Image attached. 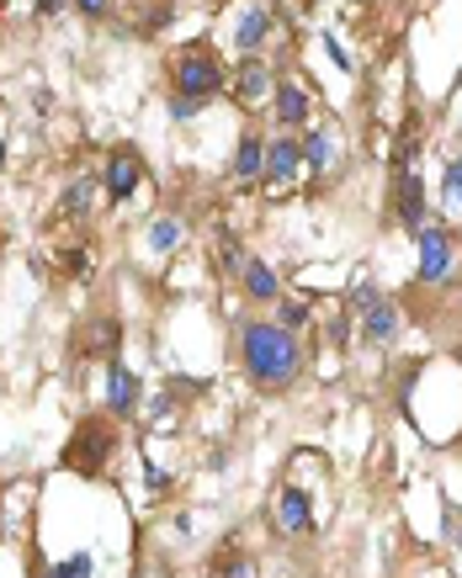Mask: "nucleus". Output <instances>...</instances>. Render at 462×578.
<instances>
[{
  "label": "nucleus",
  "mask_w": 462,
  "mask_h": 578,
  "mask_svg": "<svg viewBox=\"0 0 462 578\" xmlns=\"http://www.w3.org/2000/svg\"><path fill=\"white\" fill-rule=\"evenodd\" d=\"M240 362H245L250 382L277 393V388H293L298 371H304V345L293 330H282L277 319H250L240 330Z\"/></svg>",
  "instance_id": "nucleus-1"
},
{
  "label": "nucleus",
  "mask_w": 462,
  "mask_h": 578,
  "mask_svg": "<svg viewBox=\"0 0 462 578\" xmlns=\"http://www.w3.org/2000/svg\"><path fill=\"white\" fill-rule=\"evenodd\" d=\"M170 91L208 107L213 96L229 91V75H223V64H218L208 48H182L176 64H170Z\"/></svg>",
  "instance_id": "nucleus-2"
},
{
  "label": "nucleus",
  "mask_w": 462,
  "mask_h": 578,
  "mask_svg": "<svg viewBox=\"0 0 462 578\" xmlns=\"http://www.w3.org/2000/svg\"><path fill=\"white\" fill-rule=\"evenodd\" d=\"M107 457H112V425H107V420H80L75 441L64 446V467H69V473H86V478H96Z\"/></svg>",
  "instance_id": "nucleus-3"
},
{
  "label": "nucleus",
  "mask_w": 462,
  "mask_h": 578,
  "mask_svg": "<svg viewBox=\"0 0 462 578\" xmlns=\"http://www.w3.org/2000/svg\"><path fill=\"white\" fill-rule=\"evenodd\" d=\"M415 249H420V281H447L452 249H458L452 229H447V223H426V229L415 234Z\"/></svg>",
  "instance_id": "nucleus-4"
},
{
  "label": "nucleus",
  "mask_w": 462,
  "mask_h": 578,
  "mask_svg": "<svg viewBox=\"0 0 462 578\" xmlns=\"http://www.w3.org/2000/svg\"><path fill=\"white\" fill-rule=\"evenodd\" d=\"M298 170H304V144H298L293 133L266 138V170H261L266 191H287V186L298 181Z\"/></svg>",
  "instance_id": "nucleus-5"
},
{
  "label": "nucleus",
  "mask_w": 462,
  "mask_h": 578,
  "mask_svg": "<svg viewBox=\"0 0 462 578\" xmlns=\"http://www.w3.org/2000/svg\"><path fill=\"white\" fill-rule=\"evenodd\" d=\"M394 218L404 223V234H409V240H415V234L431 223V208H426V186H420V176H415V170L394 176Z\"/></svg>",
  "instance_id": "nucleus-6"
},
{
  "label": "nucleus",
  "mask_w": 462,
  "mask_h": 578,
  "mask_svg": "<svg viewBox=\"0 0 462 578\" xmlns=\"http://www.w3.org/2000/svg\"><path fill=\"white\" fill-rule=\"evenodd\" d=\"M139 181H144V159H139V149H112L107 154V165H101V186H107L112 202H128V197L139 191Z\"/></svg>",
  "instance_id": "nucleus-7"
},
{
  "label": "nucleus",
  "mask_w": 462,
  "mask_h": 578,
  "mask_svg": "<svg viewBox=\"0 0 462 578\" xmlns=\"http://www.w3.org/2000/svg\"><path fill=\"white\" fill-rule=\"evenodd\" d=\"M139 393H144L139 371L123 362H107V414H112V420H128V414L139 409Z\"/></svg>",
  "instance_id": "nucleus-8"
},
{
  "label": "nucleus",
  "mask_w": 462,
  "mask_h": 578,
  "mask_svg": "<svg viewBox=\"0 0 462 578\" xmlns=\"http://www.w3.org/2000/svg\"><path fill=\"white\" fill-rule=\"evenodd\" d=\"M229 91L240 96L245 107H261L266 96L277 91V80H272V69H266V64H261L255 54H250V59H240V69L229 75Z\"/></svg>",
  "instance_id": "nucleus-9"
},
{
  "label": "nucleus",
  "mask_w": 462,
  "mask_h": 578,
  "mask_svg": "<svg viewBox=\"0 0 462 578\" xmlns=\"http://www.w3.org/2000/svg\"><path fill=\"white\" fill-rule=\"evenodd\" d=\"M272 520H277L282 536H308V531H314V510H308L304 488H282L277 504H272Z\"/></svg>",
  "instance_id": "nucleus-10"
},
{
  "label": "nucleus",
  "mask_w": 462,
  "mask_h": 578,
  "mask_svg": "<svg viewBox=\"0 0 462 578\" xmlns=\"http://www.w3.org/2000/svg\"><path fill=\"white\" fill-rule=\"evenodd\" d=\"M272 112H277V127H287V133H304V127H308V112H314V101H308L304 86H293V80H277V91H272Z\"/></svg>",
  "instance_id": "nucleus-11"
},
{
  "label": "nucleus",
  "mask_w": 462,
  "mask_h": 578,
  "mask_svg": "<svg viewBox=\"0 0 462 578\" xmlns=\"http://www.w3.org/2000/svg\"><path fill=\"white\" fill-rule=\"evenodd\" d=\"M362 335H367L372 345H388V340L399 335V303L377 292V298L362 308Z\"/></svg>",
  "instance_id": "nucleus-12"
},
{
  "label": "nucleus",
  "mask_w": 462,
  "mask_h": 578,
  "mask_svg": "<svg viewBox=\"0 0 462 578\" xmlns=\"http://www.w3.org/2000/svg\"><path fill=\"white\" fill-rule=\"evenodd\" d=\"M272 37V11L266 5H250V11H240V22H234V48L240 54H261V43Z\"/></svg>",
  "instance_id": "nucleus-13"
},
{
  "label": "nucleus",
  "mask_w": 462,
  "mask_h": 578,
  "mask_svg": "<svg viewBox=\"0 0 462 578\" xmlns=\"http://www.w3.org/2000/svg\"><path fill=\"white\" fill-rule=\"evenodd\" d=\"M261 170H266V138H261V133H245V138H240V149H234L229 176H234L240 186H250V181H261Z\"/></svg>",
  "instance_id": "nucleus-14"
},
{
  "label": "nucleus",
  "mask_w": 462,
  "mask_h": 578,
  "mask_svg": "<svg viewBox=\"0 0 462 578\" xmlns=\"http://www.w3.org/2000/svg\"><path fill=\"white\" fill-rule=\"evenodd\" d=\"M304 165L314 176H324V170H336V138H330V127H319V122H308L304 127Z\"/></svg>",
  "instance_id": "nucleus-15"
},
{
  "label": "nucleus",
  "mask_w": 462,
  "mask_h": 578,
  "mask_svg": "<svg viewBox=\"0 0 462 578\" xmlns=\"http://www.w3.org/2000/svg\"><path fill=\"white\" fill-rule=\"evenodd\" d=\"M240 287L250 292V303H277V298H282L277 271H272L261 255H250V260H245V271H240Z\"/></svg>",
  "instance_id": "nucleus-16"
},
{
  "label": "nucleus",
  "mask_w": 462,
  "mask_h": 578,
  "mask_svg": "<svg viewBox=\"0 0 462 578\" xmlns=\"http://www.w3.org/2000/svg\"><path fill=\"white\" fill-rule=\"evenodd\" d=\"M118 340H123V324L107 313V319H91V324H86V345H80V351H86V356H101V362H118Z\"/></svg>",
  "instance_id": "nucleus-17"
},
{
  "label": "nucleus",
  "mask_w": 462,
  "mask_h": 578,
  "mask_svg": "<svg viewBox=\"0 0 462 578\" xmlns=\"http://www.w3.org/2000/svg\"><path fill=\"white\" fill-rule=\"evenodd\" d=\"M91 197H96V181H91V176L69 181V186H64V197H59V213H64V218H86V213H91Z\"/></svg>",
  "instance_id": "nucleus-18"
},
{
  "label": "nucleus",
  "mask_w": 462,
  "mask_h": 578,
  "mask_svg": "<svg viewBox=\"0 0 462 578\" xmlns=\"http://www.w3.org/2000/svg\"><path fill=\"white\" fill-rule=\"evenodd\" d=\"M182 218H154L150 223V249H160V255H170V249H182Z\"/></svg>",
  "instance_id": "nucleus-19"
},
{
  "label": "nucleus",
  "mask_w": 462,
  "mask_h": 578,
  "mask_svg": "<svg viewBox=\"0 0 462 578\" xmlns=\"http://www.w3.org/2000/svg\"><path fill=\"white\" fill-rule=\"evenodd\" d=\"M272 308H277V324H282V330H293V335L308 324V303H304V298H277Z\"/></svg>",
  "instance_id": "nucleus-20"
},
{
  "label": "nucleus",
  "mask_w": 462,
  "mask_h": 578,
  "mask_svg": "<svg viewBox=\"0 0 462 578\" xmlns=\"http://www.w3.org/2000/svg\"><path fill=\"white\" fill-rule=\"evenodd\" d=\"M91 552H75V557H64V563H54L48 568V578H91Z\"/></svg>",
  "instance_id": "nucleus-21"
},
{
  "label": "nucleus",
  "mask_w": 462,
  "mask_h": 578,
  "mask_svg": "<svg viewBox=\"0 0 462 578\" xmlns=\"http://www.w3.org/2000/svg\"><path fill=\"white\" fill-rule=\"evenodd\" d=\"M441 197H447V208H462V154L447 165V181H441Z\"/></svg>",
  "instance_id": "nucleus-22"
},
{
  "label": "nucleus",
  "mask_w": 462,
  "mask_h": 578,
  "mask_svg": "<svg viewBox=\"0 0 462 578\" xmlns=\"http://www.w3.org/2000/svg\"><path fill=\"white\" fill-rule=\"evenodd\" d=\"M218 260H223V271H234V276H240V271H245V260H250V255L240 249V240H223V244H218Z\"/></svg>",
  "instance_id": "nucleus-23"
},
{
  "label": "nucleus",
  "mask_w": 462,
  "mask_h": 578,
  "mask_svg": "<svg viewBox=\"0 0 462 578\" xmlns=\"http://www.w3.org/2000/svg\"><path fill=\"white\" fill-rule=\"evenodd\" d=\"M223 578H255V563H250L245 552H229V563H223Z\"/></svg>",
  "instance_id": "nucleus-24"
},
{
  "label": "nucleus",
  "mask_w": 462,
  "mask_h": 578,
  "mask_svg": "<svg viewBox=\"0 0 462 578\" xmlns=\"http://www.w3.org/2000/svg\"><path fill=\"white\" fill-rule=\"evenodd\" d=\"M197 112H202V101H186V96H170V118H176V122H191Z\"/></svg>",
  "instance_id": "nucleus-25"
},
{
  "label": "nucleus",
  "mask_w": 462,
  "mask_h": 578,
  "mask_svg": "<svg viewBox=\"0 0 462 578\" xmlns=\"http://www.w3.org/2000/svg\"><path fill=\"white\" fill-rule=\"evenodd\" d=\"M75 11H80L86 22H101V16L112 11V0H75Z\"/></svg>",
  "instance_id": "nucleus-26"
},
{
  "label": "nucleus",
  "mask_w": 462,
  "mask_h": 578,
  "mask_svg": "<svg viewBox=\"0 0 462 578\" xmlns=\"http://www.w3.org/2000/svg\"><path fill=\"white\" fill-rule=\"evenodd\" d=\"M324 48H330V59H336V64H340V69H351V59H345V48H340L336 37H324Z\"/></svg>",
  "instance_id": "nucleus-27"
},
{
  "label": "nucleus",
  "mask_w": 462,
  "mask_h": 578,
  "mask_svg": "<svg viewBox=\"0 0 462 578\" xmlns=\"http://www.w3.org/2000/svg\"><path fill=\"white\" fill-rule=\"evenodd\" d=\"M0 159H6V149H0Z\"/></svg>",
  "instance_id": "nucleus-28"
},
{
  "label": "nucleus",
  "mask_w": 462,
  "mask_h": 578,
  "mask_svg": "<svg viewBox=\"0 0 462 578\" xmlns=\"http://www.w3.org/2000/svg\"><path fill=\"white\" fill-rule=\"evenodd\" d=\"M458 127H462V122H458Z\"/></svg>",
  "instance_id": "nucleus-29"
}]
</instances>
